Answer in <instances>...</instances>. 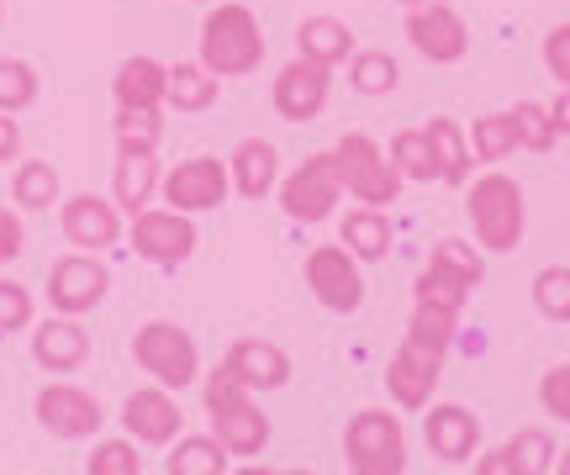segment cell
<instances>
[{
    "instance_id": "1",
    "label": "cell",
    "mask_w": 570,
    "mask_h": 475,
    "mask_svg": "<svg viewBox=\"0 0 570 475\" xmlns=\"http://www.w3.org/2000/svg\"><path fill=\"white\" fill-rule=\"evenodd\" d=\"M202 402H206V423H212V438L223 444L233 459H254L265 455L269 444V417L259 413V402L248 392L238 375L217 365V370H206L202 380Z\"/></svg>"
},
{
    "instance_id": "2",
    "label": "cell",
    "mask_w": 570,
    "mask_h": 475,
    "mask_svg": "<svg viewBox=\"0 0 570 475\" xmlns=\"http://www.w3.org/2000/svg\"><path fill=\"white\" fill-rule=\"evenodd\" d=\"M202 63L217 80H244L265 63V32L244 0H217L202 17Z\"/></svg>"
},
{
    "instance_id": "3",
    "label": "cell",
    "mask_w": 570,
    "mask_h": 475,
    "mask_svg": "<svg viewBox=\"0 0 570 475\" xmlns=\"http://www.w3.org/2000/svg\"><path fill=\"white\" fill-rule=\"evenodd\" d=\"M465 217H470V228H475V244L487 248V254H512V248L523 244V228H529L523 186L512 175H502V169H491V175H481L465 190Z\"/></svg>"
},
{
    "instance_id": "4",
    "label": "cell",
    "mask_w": 570,
    "mask_h": 475,
    "mask_svg": "<svg viewBox=\"0 0 570 475\" xmlns=\"http://www.w3.org/2000/svg\"><path fill=\"white\" fill-rule=\"evenodd\" d=\"M344 465L354 475H402L407 471V428L386 407H360L344 428Z\"/></svg>"
},
{
    "instance_id": "5",
    "label": "cell",
    "mask_w": 570,
    "mask_h": 475,
    "mask_svg": "<svg viewBox=\"0 0 570 475\" xmlns=\"http://www.w3.org/2000/svg\"><path fill=\"white\" fill-rule=\"evenodd\" d=\"M132 359H138V370L148 380H159L169 392H185V386L202 380V349H196V338L180 323H169V317H154V323H142L132 333Z\"/></svg>"
},
{
    "instance_id": "6",
    "label": "cell",
    "mask_w": 570,
    "mask_h": 475,
    "mask_svg": "<svg viewBox=\"0 0 570 475\" xmlns=\"http://www.w3.org/2000/svg\"><path fill=\"white\" fill-rule=\"evenodd\" d=\"M333 165H338V180H344V196H354L360 207H391L402 196V175L370 132H344L333 144Z\"/></svg>"
},
{
    "instance_id": "7",
    "label": "cell",
    "mask_w": 570,
    "mask_h": 475,
    "mask_svg": "<svg viewBox=\"0 0 570 475\" xmlns=\"http://www.w3.org/2000/svg\"><path fill=\"white\" fill-rule=\"evenodd\" d=\"M338 201H344V180H338V165H333V148L306 154L302 165L281 180V211L291 222L317 228V222H327L338 211Z\"/></svg>"
},
{
    "instance_id": "8",
    "label": "cell",
    "mask_w": 570,
    "mask_h": 475,
    "mask_svg": "<svg viewBox=\"0 0 570 475\" xmlns=\"http://www.w3.org/2000/svg\"><path fill=\"white\" fill-rule=\"evenodd\" d=\"M127 244H132V254H138V259H148V265L180 269L185 259L196 254L202 232H196V222H190V211L142 207L138 217H132V228H127Z\"/></svg>"
},
{
    "instance_id": "9",
    "label": "cell",
    "mask_w": 570,
    "mask_h": 475,
    "mask_svg": "<svg viewBox=\"0 0 570 475\" xmlns=\"http://www.w3.org/2000/svg\"><path fill=\"white\" fill-rule=\"evenodd\" d=\"M32 413H38V428H42V434L63 438V444H85V438L101 434V423H106V407H101V402L85 392V386L63 380V375H53V380L42 386L38 402H32Z\"/></svg>"
},
{
    "instance_id": "10",
    "label": "cell",
    "mask_w": 570,
    "mask_h": 475,
    "mask_svg": "<svg viewBox=\"0 0 570 475\" xmlns=\"http://www.w3.org/2000/svg\"><path fill=\"white\" fill-rule=\"evenodd\" d=\"M106 290H111V269L101 265V254H63L53 259L48 269V311H63V317H85V311H96L106 301Z\"/></svg>"
},
{
    "instance_id": "11",
    "label": "cell",
    "mask_w": 570,
    "mask_h": 475,
    "mask_svg": "<svg viewBox=\"0 0 570 475\" xmlns=\"http://www.w3.org/2000/svg\"><path fill=\"white\" fill-rule=\"evenodd\" d=\"M302 275H306V286H312V296H317L327 311L348 317V311L365 307V275H360V259H354L344 244H317L306 254Z\"/></svg>"
},
{
    "instance_id": "12",
    "label": "cell",
    "mask_w": 570,
    "mask_h": 475,
    "mask_svg": "<svg viewBox=\"0 0 570 475\" xmlns=\"http://www.w3.org/2000/svg\"><path fill=\"white\" fill-rule=\"evenodd\" d=\"M227 196H233V180H227V165L217 154H196V159H180L175 169H164L159 180V201L175 211H212L223 207Z\"/></svg>"
},
{
    "instance_id": "13",
    "label": "cell",
    "mask_w": 570,
    "mask_h": 475,
    "mask_svg": "<svg viewBox=\"0 0 570 475\" xmlns=\"http://www.w3.org/2000/svg\"><path fill=\"white\" fill-rule=\"evenodd\" d=\"M122 428H127L132 444H142V449H169V444L185 434V413H180V402H175L169 386L148 380V386H138V392H127Z\"/></svg>"
},
{
    "instance_id": "14",
    "label": "cell",
    "mask_w": 570,
    "mask_h": 475,
    "mask_svg": "<svg viewBox=\"0 0 570 475\" xmlns=\"http://www.w3.org/2000/svg\"><path fill=\"white\" fill-rule=\"evenodd\" d=\"M327 96H333V69L317 59H302V53L275 75V90H269L281 122H317L327 111Z\"/></svg>"
},
{
    "instance_id": "15",
    "label": "cell",
    "mask_w": 570,
    "mask_h": 475,
    "mask_svg": "<svg viewBox=\"0 0 570 475\" xmlns=\"http://www.w3.org/2000/svg\"><path fill=\"white\" fill-rule=\"evenodd\" d=\"M402 32H407V42L428 63H460L470 53V27L449 0H423V6H412Z\"/></svg>"
},
{
    "instance_id": "16",
    "label": "cell",
    "mask_w": 570,
    "mask_h": 475,
    "mask_svg": "<svg viewBox=\"0 0 570 475\" xmlns=\"http://www.w3.org/2000/svg\"><path fill=\"white\" fill-rule=\"evenodd\" d=\"M59 228L80 254H106V248L122 244V211H117V201H106L96 190H80V196H69L59 207Z\"/></svg>"
},
{
    "instance_id": "17",
    "label": "cell",
    "mask_w": 570,
    "mask_h": 475,
    "mask_svg": "<svg viewBox=\"0 0 570 475\" xmlns=\"http://www.w3.org/2000/svg\"><path fill=\"white\" fill-rule=\"evenodd\" d=\"M439 380H444V354L402 338V349L391 354V365H386L391 402L407 407V413H423L428 402H433V392H439Z\"/></svg>"
},
{
    "instance_id": "18",
    "label": "cell",
    "mask_w": 570,
    "mask_h": 475,
    "mask_svg": "<svg viewBox=\"0 0 570 475\" xmlns=\"http://www.w3.org/2000/svg\"><path fill=\"white\" fill-rule=\"evenodd\" d=\"M423 438H428V455L433 459L470 465L475 449H481V423H475V413L460 407V402H439V407L423 417Z\"/></svg>"
},
{
    "instance_id": "19",
    "label": "cell",
    "mask_w": 570,
    "mask_h": 475,
    "mask_svg": "<svg viewBox=\"0 0 570 475\" xmlns=\"http://www.w3.org/2000/svg\"><path fill=\"white\" fill-rule=\"evenodd\" d=\"M32 359H38L48 375L85 370V359H90V333L80 328V317L48 311V323H42V328H32Z\"/></svg>"
},
{
    "instance_id": "20",
    "label": "cell",
    "mask_w": 570,
    "mask_h": 475,
    "mask_svg": "<svg viewBox=\"0 0 570 475\" xmlns=\"http://www.w3.org/2000/svg\"><path fill=\"white\" fill-rule=\"evenodd\" d=\"M159 180H164L159 154H148V148H117L111 201H117L122 217H138L142 207H154V201H159Z\"/></svg>"
},
{
    "instance_id": "21",
    "label": "cell",
    "mask_w": 570,
    "mask_h": 475,
    "mask_svg": "<svg viewBox=\"0 0 570 475\" xmlns=\"http://www.w3.org/2000/svg\"><path fill=\"white\" fill-rule=\"evenodd\" d=\"M223 365L244 380L248 392H281V386H291V354L281 344H269V338H238Z\"/></svg>"
},
{
    "instance_id": "22",
    "label": "cell",
    "mask_w": 570,
    "mask_h": 475,
    "mask_svg": "<svg viewBox=\"0 0 570 475\" xmlns=\"http://www.w3.org/2000/svg\"><path fill=\"white\" fill-rule=\"evenodd\" d=\"M227 180L244 201H265L269 190L281 186V148L265 144V138H244L227 159Z\"/></svg>"
},
{
    "instance_id": "23",
    "label": "cell",
    "mask_w": 570,
    "mask_h": 475,
    "mask_svg": "<svg viewBox=\"0 0 570 475\" xmlns=\"http://www.w3.org/2000/svg\"><path fill=\"white\" fill-rule=\"evenodd\" d=\"M217 96H223V80H217L202 59L169 63V85H164V106H169V111H180V117H202V111L217 106Z\"/></svg>"
},
{
    "instance_id": "24",
    "label": "cell",
    "mask_w": 570,
    "mask_h": 475,
    "mask_svg": "<svg viewBox=\"0 0 570 475\" xmlns=\"http://www.w3.org/2000/svg\"><path fill=\"white\" fill-rule=\"evenodd\" d=\"M354 48H360V38H354V27H348L344 17L317 11V17L296 21V53H302V59H317V63L333 69V63H344Z\"/></svg>"
},
{
    "instance_id": "25",
    "label": "cell",
    "mask_w": 570,
    "mask_h": 475,
    "mask_svg": "<svg viewBox=\"0 0 570 475\" xmlns=\"http://www.w3.org/2000/svg\"><path fill=\"white\" fill-rule=\"evenodd\" d=\"M338 244L360 259V265H381L391 254V217L386 207H354L338 222Z\"/></svg>"
},
{
    "instance_id": "26",
    "label": "cell",
    "mask_w": 570,
    "mask_h": 475,
    "mask_svg": "<svg viewBox=\"0 0 570 475\" xmlns=\"http://www.w3.org/2000/svg\"><path fill=\"white\" fill-rule=\"evenodd\" d=\"M164 85H169V63L138 53V59L117 63V75H111V96H117V106H159L164 111Z\"/></svg>"
},
{
    "instance_id": "27",
    "label": "cell",
    "mask_w": 570,
    "mask_h": 475,
    "mask_svg": "<svg viewBox=\"0 0 570 475\" xmlns=\"http://www.w3.org/2000/svg\"><path fill=\"white\" fill-rule=\"evenodd\" d=\"M423 132H428V148H433V165H439V180H444V186H470L475 159H470L465 127L454 122V117H433Z\"/></svg>"
},
{
    "instance_id": "28",
    "label": "cell",
    "mask_w": 570,
    "mask_h": 475,
    "mask_svg": "<svg viewBox=\"0 0 570 475\" xmlns=\"http://www.w3.org/2000/svg\"><path fill=\"white\" fill-rule=\"evenodd\" d=\"M164 471L169 475H227L233 471V455L212 434H180L164 455Z\"/></svg>"
},
{
    "instance_id": "29",
    "label": "cell",
    "mask_w": 570,
    "mask_h": 475,
    "mask_svg": "<svg viewBox=\"0 0 570 475\" xmlns=\"http://www.w3.org/2000/svg\"><path fill=\"white\" fill-rule=\"evenodd\" d=\"M344 63H348V90L354 96L375 101V96H391L402 85V69H396V59H391L386 48H354Z\"/></svg>"
},
{
    "instance_id": "30",
    "label": "cell",
    "mask_w": 570,
    "mask_h": 475,
    "mask_svg": "<svg viewBox=\"0 0 570 475\" xmlns=\"http://www.w3.org/2000/svg\"><path fill=\"white\" fill-rule=\"evenodd\" d=\"M470 138V159L475 165H502L508 154H518V127H512V111H487L465 127Z\"/></svg>"
},
{
    "instance_id": "31",
    "label": "cell",
    "mask_w": 570,
    "mask_h": 475,
    "mask_svg": "<svg viewBox=\"0 0 570 475\" xmlns=\"http://www.w3.org/2000/svg\"><path fill=\"white\" fill-rule=\"evenodd\" d=\"M11 196H17L21 211H48L63 196L59 169L48 165V159H21L17 175H11Z\"/></svg>"
},
{
    "instance_id": "32",
    "label": "cell",
    "mask_w": 570,
    "mask_h": 475,
    "mask_svg": "<svg viewBox=\"0 0 570 475\" xmlns=\"http://www.w3.org/2000/svg\"><path fill=\"white\" fill-rule=\"evenodd\" d=\"M386 154H391V165H396V175L412 180V186H433V180H439V165H433V148H428L423 127H402V132L391 138Z\"/></svg>"
},
{
    "instance_id": "33",
    "label": "cell",
    "mask_w": 570,
    "mask_h": 475,
    "mask_svg": "<svg viewBox=\"0 0 570 475\" xmlns=\"http://www.w3.org/2000/svg\"><path fill=\"white\" fill-rule=\"evenodd\" d=\"M111 138H117V148H148V154H159V144H164L159 106H117Z\"/></svg>"
},
{
    "instance_id": "34",
    "label": "cell",
    "mask_w": 570,
    "mask_h": 475,
    "mask_svg": "<svg viewBox=\"0 0 570 475\" xmlns=\"http://www.w3.org/2000/svg\"><path fill=\"white\" fill-rule=\"evenodd\" d=\"M428 265L444 269V275H454V280L470 286V290L487 280V254H481V244H465V238H439L433 254H428Z\"/></svg>"
},
{
    "instance_id": "35",
    "label": "cell",
    "mask_w": 570,
    "mask_h": 475,
    "mask_svg": "<svg viewBox=\"0 0 570 475\" xmlns=\"http://www.w3.org/2000/svg\"><path fill=\"white\" fill-rule=\"evenodd\" d=\"M454 328H460V317H454V311L417 307V301H412V317H407V333H402V338H412V344H423V349H433V354H449Z\"/></svg>"
},
{
    "instance_id": "36",
    "label": "cell",
    "mask_w": 570,
    "mask_h": 475,
    "mask_svg": "<svg viewBox=\"0 0 570 475\" xmlns=\"http://www.w3.org/2000/svg\"><path fill=\"white\" fill-rule=\"evenodd\" d=\"M42 96V80H38V69L27 59H0V111H27V106Z\"/></svg>"
},
{
    "instance_id": "37",
    "label": "cell",
    "mask_w": 570,
    "mask_h": 475,
    "mask_svg": "<svg viewBox=\"0 0 570 475\" xmlns=\"http://www.w3.org/2000/svg\"><path fill=\"white\" fill-rule=\"evenodd\" d=\"M412 301L417 307H439V311H465V301H470V286H460L454 275H444V269H433L428 265L423 275H417V286H412Z\"/></svg>"
},
{
    "instance_id": "38",
    "label": "cell",
    "mask_w": 570,
    "mask_h": 475,
    "mask_svg": "<svg viewBox=\"0 0 570 475\" xmlns=\"http://www.w3.org/2000/svg\"><path fill=\"white\" fill-rule=\"evenodd\" d=\"M508 455L518 459V475H550L560 449H554L550 428H518V434L508 438Z\"/></svg>"
},
{
    "instance_id": "39",
    "label": "cell",
    "mask_w": 570,
    "mask_h": 475,
    "mask_svg": "<svg viewBox=\"0 0 570 475\" xmlns=\"http://www.w3.org/2000/svg\"><path fill=\"white\" fill-rule=\"evenodd\" d=\"M512 127H518V148H529V154H550V148L560 144L550 106H539V101H518V106H512Z\"/></svg>"
},
{
    "instance_id": "40",
    "label": "cell",
    "mask_w": 570,
    "mask_h": 475,
    "mask_svg": "<svg viewBox=\"0 0 570 475\" xmlns=\"http://www.w3.org/2000/svg\"><path fill=\"white\" fill-rule=\"evenodd\" d=\"M533 307H539V317H550V323H570V269L550 265L533 275Z\"/></svg>"
},
{
    "instance_id": "41",
    "label": "cell",
    "mask_w": 570,
    "mask_h": 475,
    "mask_svg": "<svg viewBox=\"0 0 570 475\" xmlns=\"http://www.w3.org/2000/svg\"><path fill=\"white\" fill-rule=\"evenodd\" d=\"M85 471L90 475H142V455L132 438H101L90 459H85Z\"/></svg>"
},
{
    "instance_id": "42",
    "label": "cell",
    "mask_w": 570,
    "mask_h": 475,
    "mask_svg": "<svg viewBox=\"0 0 570 475\" xmlns=\"http://www.w3.org/2000/svg\"><path fill=\"white\" fill-rule=\"evenodd\" d=\"M539 59H544V75H550L560 90H570V21H554L550 32H544Z\"/></svg>"
},
{
    "instance_id": "43",
    "label": "cell",
    "mask_w": 570,
    "mask_h": 475,
    "mask_svg": "<svg viewBox=\"0 0 570 475\" xmlns=\"http://www.w3.org/2000/svg\"><path fill=\"white\" fill-rule=\"evenodd\" d=\"M539 407H544L554 423H570V359L539 375Z\"/></svg>"
},
{
    "instance_id": "44",
    "label": "cell",
    "mask_w": 570,
    "mask_h": 475,
    "mask_svg": "<svg viewBox=\"0 0 570 475\" xmlns=\"http://www.w3.org/2000/svg\"><path fill=\"white\" fill-rule=\"evenodd\" d=\"M32 328V290L17 280H0V333Z\"/></svg>"
},
{
    "instance_id": "45",
    "label": "cell",
    "mask_w": 570,
    "mask_h": 475,
    "mask_svg": "<svg viewBox=\"0 0 570 475\" xmlns=\"http://www.w3.org/2000/svg\"><path fill=\"white\" fill-rule=\"evenodd\" d=\"M21 248H27V228H21V217L11 207H0V265L21 259Z\"/></svg>"
},
{
    "instance_id": "46",
    "label": "cell",
    "mask_w": 570,
    "mask_h": 475,
    "mask_svg": "<svg viewBox=\"0 0 570 475\" xmlns=\"http://www.w3.org/2000/svg\"><path fill=\"white\" fill-rule=\"evenodd\" d=\"M11 159H21V127L11 111H0V165H11Z\"/></svg>"
},
{
    "instance_id": "47",
    "label": "cell",
    "mask_w": 570,
    "mask_h": 475,
    "mask_svg": "<svg viewBox=\"0 0 570 475\" xmlns=\"http://www.w3.org/2000/svg\"><path fill=\"white\" fill-rule=\"evenodd\" d=\"M475 471L481 475H518V459H512L508 444H502V449H491V455H475Z\"/></svg>"
},
{
    "instance_id": "48",
    "label": "cell",
    "mask_w": 570,
    "mask_h": 475,
    "mask_svg": "<svg viewBox=\"0 0 570 475\" xmlns=\"http://www.w3.org/2000/svg\"><path fill=\"white\" fill-rule=\"evenodd\" d=\"M550 117H554V132L570 138V90H560V96L550 101Z\"/></svg>"
},
{
    "instance_id": "49",
    "label": "cell",
    "mask_w": 570,
    "mask_h": 475,
    "mask_svg": "<svg viewBox=\"0 0 570 475\" xmlns=\"http://www.w3.org/2000/svg\"><path fill=\"white\" fill-rule=\"evenodd\" d=\"M554 471L570 475V449H560V455H554Z\"/></svg>"
},
{
    "instance_id": "50",
    "label": "cell",
    "mask_w": 570,
    "mask_h": 475,
    "mask_svg": "<svg viewBox=\"0 0 570 475\" xmlns=\"http://www.w3.org/2000/svg\"><path fill=\"white\" fill-rule=\"evenodd\" d=\"M396 6H407V11H412V6H423V0H396Z\"/></svg>"
}]
</instances>
